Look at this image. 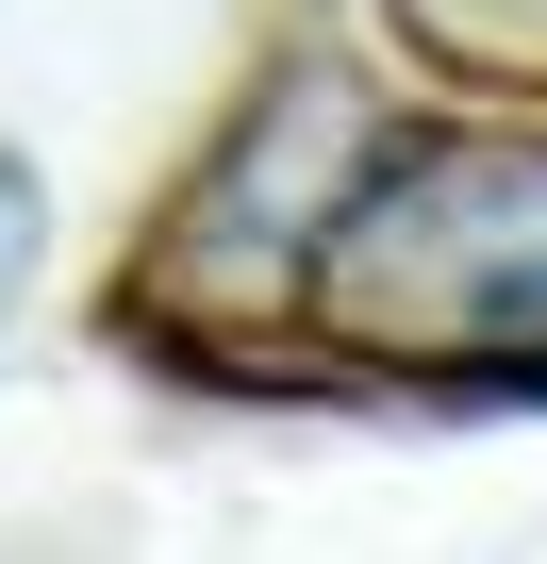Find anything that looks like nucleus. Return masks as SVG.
I'll use <instances>...</instances> for the list:
<instances>
[{
    "instance_id": "1",
    "label": "nucleus",
    "mask_w": 547,
    "mask_h": 564,
    "mask_svg": "<svg viewBox=\"0 0 547 564\" xmlns=\"http://www.w3.org/2000/svg\"><path fill=\"white\" fill-rule=\"evenodd\" d=\"M349 316H382L398 349H547V150L530 133H464L415 150L382 199L332 216Z\"/></svg>"
},
{
    "instance_id": "2",
    "label": "nucleus",
    "mask_w": 547,
    "mask_h": 564,
    "mask_svg": "<svg viewBox=\"0 0 547 564\" xmlns=\"http://www.w3.org/2000/svg\"><path fill=\"white\" fill-rule=\"evenodd\" d=\"M34 199H18V166H0V300H18V265H34V232H18Z\"/></svg>"
}]
</instances>
